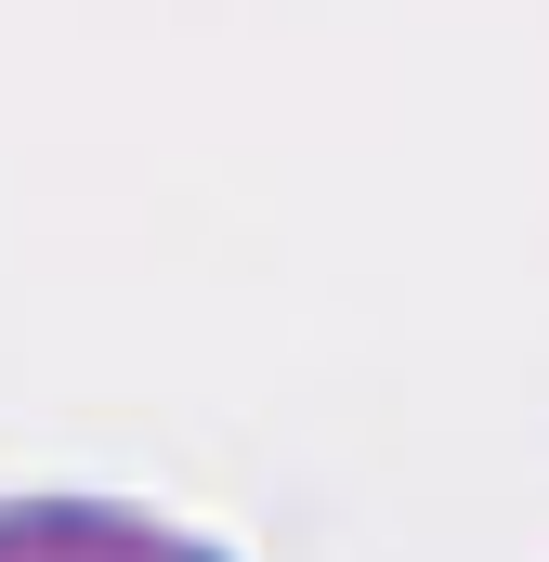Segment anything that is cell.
Listing matches in <instances>:
<instances>
[{"instance_id":"cell-1","label":"cell","mask_w":549,"mask_h":562,"mask_svg":"<svg viewBox=\"0 0 549 562\" xmlns=\"http://www.w3.org/2000/svg\"><path fill=\"white\" fill-rule=\"evenodd\" d=\"M0 562H236V550L183 537L170 510L92 497V484H13L0 497Z\"/></svg>"}]
</instances>
